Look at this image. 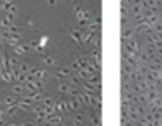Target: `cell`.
Instances as JSON below:
<instances>
[{"label": "cell", "mask_w": 162, "mask_h": 126, "mask_svg": "<svg viewBox=\"0 0 162 126\" xmlns=\"http://www.w3.org/2000/svg\"><path fill=\"white\" fill-rule=\"evenodd\" d=\"M0 43H2V38H0Z\"/></svg>", "instance_id": "cell-2"}, {"label": "cell", "mask_w": 162, "mask_h": 126, "mask_svg": "<svg viewBox=\"0 0 162 126\" xmlns=\"http://www.w3.org/2000/svg\"><path fill=\"white\" fill-rule=\"evenodd\" d=\"M13 103H14V100H13V98H10V96H8L6 100H5V104H8V106H10V104H13Z\"/></svg>", "instance_id": "cell-1"}]
</instances>
